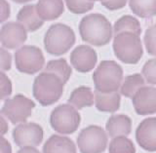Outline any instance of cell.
Returning <instances> with one entry per match:
<instances>
[{
    "mask_svg": "<svg viewBox=\"0 0 156 153\" xmlns=\"http://www.w3.org/2000/svg\"><path fill=\"white\" fill-rule=\"evenodd\" d=\"M66 7L73 14H84L91 11L95 2L91 0H65Z\"/></svg>",
    "mask_w": 156,
    "mask_h": 153,
    "instance_id": "26",
    "label": "cell"
},
{
    "mask_svg": "<svg viewBox=\"0 0 156 153\" xmlns=\"http://www.w3.org/2000/svg\"><path fill=\"white\" fill-rule=\"evenodd\" d=\"M65 83L58 75L43 71L34 79L32 93L35 100L43 106L54 105L61 98Z\"/></svg>",
    "mask_w": 156,
    "mask_h": 153,
    "instance_id": "2",
    "label": "cell"
},
{
    "mask_svg": "<svg viewBox=\"0 0 156 153\" xmlns=\"http://www.w3.org/2000/svg\"><path fill=\"white\" fill-rule=\"evenodd\" d=\"M121 97L118 92L114 93H101L95 92V105L98 110L101 112L113 113L120 107Z\"/></svg>",
    "mask_w": 156,
    "mask_h": 153,
    "instance_id": "19",
    "label": "cell"
},
{
    "mask_svg": "<svg viewBox=\"0 0 156 153\" xmlns=\"http://www.w3.org/2000/svg\"><path fill=\"white\" fill-rule=\"evenodd\" d=\"M75 43L73 29L63 23H55L48 28L44 36V47L47 53L62 56L70 50Z\"/></svg>",
    "mask_w": 156,
    "mask_h": 153,
    "instance_id": "4",
    "label": "cell"
},
{
    "mask_svg": "<svg viewBox=\"0 0 156 153\" xmlns=\"http://www.w3.org/2000/svg\"><path fill=\"white\" fill-rule=\"evenodd\" d=\"M0 98L5 100L9 98L12 94V83L10 78L5 74L4 71L0 72Z\"/></svg>",
    "mask_w": 156,
    "mask_h": 153,
    "instance_id": "29",
    "label": "cell"
},
{
    "mask_svg": "<svg viewBox=\"0 0 156 153\" xmlns=\"http://www.w3.org/2000/svg\"><path fill=\"white\" fill-rule=\"evenodd\" d=\"M123 80V69L114 61H102L93 73L96 91L101 93L118 92Z\"/></svg>",
    "mask_w": 156,
    "mask_h": 153,
    "instance_id": "5",
    "label": "cell"
},
{
    "mask_svg": "<svg viewBox=\"0 0 156 153\" xmlns=\"http://www.w3.org/2000/svg\"><path fill=\"white\" fill-rule=\"evenodd\" d=\"M0 6H1V19H0V22L4 23L9 19L11 10H10V5L6 0H0Z\"/></svg>",
    "mask_w": 156,
    "mask_h": 153,
    "instance_id": "32",
    "label": "cell"
},
{
    "mask_svg": "<svg viewBox=\"0 0 156 153\" xmlns=\"http://www.w3.org/2000/svg\"><path fill=\"white\" fill-rule=\"evenodd\" d=\"M144 41L147 53L151 56L156 57V24H153L146 29Z\"/></svg>",
    "mask_w": 156,
    "mask_h": 153,
    "instance_id": "27",
    "label": "cell"
},
{
    "mask_svg": "<svg viewBox=\"0 0 156 153\" xmlns=\"http://www.w3.org/2000/svg\"><path fill=\"white\" fill-rule=\"evenodd\" d=\"M15 63L20 72L34 74L43 68L45 65V58L38 47L26 45L19 48L15 53Z\"/></svg>",
    "mask_w": 156,
    "mask_h": 153,
    "instance_id": "8",
    "label": "cell"
},
{
    "mask_svg": "<svg viewBox=\"0 0 156 153\" xmlns=\"http://www.w3.org/2000/svg\"><path fill=\"white\" fill-rule=\"evenodd\" d=\"M0 56H1V65H0V67H1L2 71H6L9 70L11 68L12 66V56L8 51H6V49L4 47H2L0 49Z\"/></svg>",
    "mask_w": 156,
    "mask_h": 153,
    "instance_id": "30",
    "label": "cell"
},
{
    "mask_svg": "<svg viewBox=\"0 0 156 153\" xmlns=\"http://www.w3.org/2000/svg\"><path fill=\"white\" fill-rule=\"evenodd\" d=\"M17 153H40V152L33 146H24V147H21V149Z\"/></svg>",
    "mask_w": 156,
    "mask_h": 153,
    "instance_id": "34",
    "label": "cell"
},
{
    "mask_svg": "<svg viewBox=\"0 0 156 153\" xmlns=\"http://www.w3.org/2000/svg\"><path fill=\"white\" fill-rule=\"evenodd\" d=\"M97 52L90 46L80 45L76 47L70 54V63L78 72H89L97 65Z\"/></svg>",
    "mask_w": 156,
    "mask_h": 153,
    "instance_id": "12",
    "label": "cell"
},
{
    "mask_svg": "<svg viewBox=\"0 0 156 153\" xmlns=\"http://www.w3.org/2000/svg\"><path fill=\"white\" fill-rule=\"evenodd\" d=\"M135 111L139 115H149L156 113V88L144 86L132 98Z\"/></svg>",
    "mask_w": 156,
    "mask_h": 153,
    "instance_id": "13",
    "label": "cell"
},
{
    "mask_svg": "<svg viewBox=\"0 0 156 153\" xmlns=\"http://www.w3.org/2000/svg\"><path fill=\"white\" fill-rule=\"evenodd\" d=\"M44 71L51 72L58 75L65 84L68 81V79H69L72 73L70 66L68 65L65 59H58V60L50 61L47 63Z\"/></svg>",
    "mask_w": 156,
    "mask_h": 153,
    "instance_id": "24",
    "label": "cell"
},
{
    "mask_svg": "<svg viewBox=\"0 0 156 153\" xmlns=\"http://www.w3.org/2000/svg\"><path fill=\"white\" fill-rule=\"evenodd\" d=\"M79 33L83 41L94 46H105L112 38L113 28L101 14H90L81 20Z\"/></svg>",
    "mask_w": 156,
    "mask_h": 153,
    "instance_id": "1",
    "label": "cell"
},
{
    "mask_svg": "<svg viewBox=\"0 0 156 153\" xmlns=\"http://www.w3.org/2000/svg\"><path fill=\"white\" fill-rule=\"evenodd\" d=\"M108 153H136V147L126 136L113 137L109 144Z\"/></svg>",
    "mask_w": 156,
    "mask_h": 153,
    "instance_id": "25",
    "label": "cell"
},
{
    "mask_svg": "<svg viewBox=\"0 0 156 153\" xmlns=\"http://www.w3.org/2000/svg\"><path fill=\"white\" fill-rule=\"evenodd\" d=\"M95 102V96L92 89L86 86H80L73 90L68 98V103L74 106L76 109L90 107Z\"/></svg>",
    "mask_w": 156,
    "mask_h": 153,
    "instance_id": "20",
    "label": "cell"
},
{
    "mask_svg": "<svg viewBox=\"0 0 156 153\" xmlns=\"http://www.w3.org/2000/svg\"><path fill=\"white\" fill-rule=\"evenodd\" d=\"M27 39V29L19 22L4 23L0 30V41L5 49H17Z\"/></svg>",
    "mask_w": 156,
    "mask_h": 153,
    "instance_id": "11",
    "label": "cell"
},
{
    "mask_svg": "<svg viewBox=\"0 0 156 153\" xmlns=\"http://www.w3.org/2000/svg\"><path fill=\"white\" fill-rule=\"evenodd\" d=\"M12 1L19 3V4H23V3H27V2H30L32 0H12Z\"/></svg>",
    "mask_w": 156,
    "mask_h": 153,
    "instance_id": "36",
    "label": "cell"
},
{
    "mask_svg": "<svg viewBox=\"0 0 156 153\" xmlns=\"http://www.w3.org/2000/svg\"><path fill=\"white\" fill-rule=\"evenodd\" d=\"M143 76L148 84L156 85V59H151L144 63Z\"/></svg>",
    "mask_w": 156,
    "mask_h": 153,
    "instance_id": "28",
    "label": "cell"
},
{
    "mask_svg": "<svg viewBox=\"0 0 156 153\" xmlns=\"http://www.w3.org/2000/svg\"><path fill=\"white\" fill-rule=\"evenodd\" d=\"M129 5L132 12L140 18L156 16V0H129Z\"/></svg>",
    "mask_w": 156,
    "mask_h": 153,
    "instance_id": "21",
    "label": "cell"
},
{
    "mask_svg": "<svg viewBox=\"0 0 156 153\" xmlns=\"http://www.w3.org/2000/svg\"><path fill=\"white\" fill-rule=\"evenodd\" d=\"M125 31L133 32L138 34V35H140L141 27L139 20L133 16H130V15H126V16H123L119 20H117L113 26L114 34H118Z\"/></svg>",
    "mask_w": 156,
    "mask_h": 153,
    "instance_id": "23",
    "label": "cell"
},
{
    "mask_svg": "<svg viewBox=\"0 0 156 153\" xmlns=\"http://www.w3.org/2000/svg\"><path fill=\"white\" fill-rule=\"evenodd\" d=\"M36 10L43 21H54L62 15L65 4L62 0H38Z\"/></svg>",
    "mask_w": 156,
    "mask_h": 153,
    "instance_id": "18",
    "label": "cell"
},
{
    "mask_svg": "<svg viewBox=\"0 0 156 153\" xmlns=\"http://www.w3.org/2000/svg\"><path fill=\"white\" fill-rule=\"evenodd\" d=\"M0 153H12L11 144L5 137H3V136L0 140Z\"/></svg>",
    "mask_w": 156,
    "mask_h": 153,
    "instance_id": "33",
    "label": "cell"
},
{
    "mask_svg": "<svg viewBox=\"0 0 156 153\" xmlns=\"http://www.w3.org/2000/svg\"><path fill=\"white\" fill-rule=\"evenodd\" d=\"M17 21L21 23L27 29V31L30 32L36 31L43 26L44 22H45L39 17L36 10V5L33 4L26 5L20 10L17 15Z\"/></svg>",
    "mask_w": 156,
    "mask_h": 153,
    "instance_id": "16",
    "label": "cell"
},
{
    "mask_svg": "<svg viewBox=\"0 0 156 153\" xmlns=\"http://www.w3.org/2000/svg\"><path fill=\"white\" fill-rule=\"evenodd\" d=\"M136 140L143 149L156 151V117L143 120L136 130Z\"/></svg>",
    "mask_w": 156,
    "mask_h": 153,
    "instance_id": "14",
    "label": "cell"
},
{
    "mask_svg": "<svg viewBox=\"0 0 156 153\" xmlns=\"http://www.w3.org/2000/svg\"><path fill=\"white\" fill-rule=\"evenodd\" d=\"M43 153H77V150L69 137L53 135L44 144Z\"/></svg>",
    "mask_w": 156,
    "mask_h": 153,
    "instance_id": "17",
    "label": "cell"
},
{
    "mask_svg": "<svg viewBox=\"0 0 156 153\" xmlns=\"http://www.w3.org/2000/svg\"><path fill=\"white\" fill-rule=\"evenodd\" d=\"M13 140L18 146L36 147L41 144L44 132L40 125L36 123H21L13 130Z\"/></svg>",
    "mask_w": 156,
    "mask_h": 153,
    "instance_id": "10",
    "label": "cell"
},
{
    "mask_svg": "<svg viewBox=\"0 0 156 153\" xmlns=\"http://www.w3.org/2000/svg\"><path fill=\"white\" fill-rule=\"evenodd\" d=\"M77 145L81 153H102L107 146V134L101 127L90 125L80 132Z\"/></svg>",
    "mask_w": 156,
    "mask_h": 153,
    "instance_id": "9",
    "label": "cell"
},
{
    "mask_svg": "<svg viewBox=\"0 0 156 153\" xmlns=\"http://www.w3.org/2000/svg\"><path fill=\"white\" fill-rule=\"evenodd\" d=\"M105 130L107 135L112 139L120 136L127 137L132 131V120L125 114L112 115L106 122Z\"/></svg>",
    "mask_w": 156,
    "mask_h": 153,
    "instance_id": "15",
    "label": "cell"
},
{
    "mask_svg": "<svg viewBox=\"0 0 156 153\" xmlns=\"http://www.w3.org/2000/svg\"><path fill=\"white\" fill-rule=\"evenodd\" d=\"M81 122V116L70 103L57 106L50 115V124L54 131L62 135L75 133Z\"/></svg>",
    "mask_w": 156,
    "mask_h": 153,
    "instance_id": "6",
    "label": "cell"
},
{
    "mask_svg": "<svg viewBox=\"0 0 156 153\" xmlns=\"http://www.w3.org/2000/svg\"><path fill=\"white\" fill-rule=\"evenodd\" d=\"M144 83L145 79L140 73H136V74H132L125 77L124 81L122 82V85L120 87L121 95H123L126 98H132L140 88L144 86Z\"/></svg>",
    "mask_w": 156,
    "mask_h": 153,
    "instance_id": "22",
    "label": "cell"
},
{
    "mask_svg": "<svg viewBox=\"0 0 156 153\" xmlns=\"http://www.w3.org/2000/svg\"><path fill=\"white\" fill-rule=\"evenodd\" d=\"M112 46L117 59L127 65L138 63L144 54L140 35L133 32L125 31L115 34Z\"/></svg>",
    "mask_w": 156,
    "mask_h": 153,
    "instance_id": "3",
    "label": "cell"
},
{
    "mask_svg": "<svg viewBox=\"0 0 156 153\" xmlns=\"http://www.w3.org/2000/svg\"><path fill=\"white\" fill-rule=\"evenodd\" d=\"M35 103L30 98L22 94H18L12 98L5 101L1 109V115L6 117L12 124H21L27 122L29 116H31Z\"/></svg>",
    "mask_w": 156,
    "mask_h": 153,
    "instance_id": "7",
    "label": "cell"
},
{
    "mask_svg": "<svg viewBox=\"0 0 156 153\" xmlns=\"http://www.w3.org/2000/svg\"><path fill=\"white\" fill-rule=\"evenodd\" d=\"M91 1H94V2L95 1H101H101H104V0H91Z\"/></svg>",
    "mask_w": 156,
    "mask_h": 153,
    "instance_id": "37",
    "label": "cell"
},
{
    "mask_svg": "<svg viewBox=\"0 0 156 153\" xmlns=\"http://www.w3.org/2000/svg\"><path fill=\"white\" fill-rule=\"evenodd\" d=\"M128 0H104L101 1V5L105 8L110 10V11H116L124 8Z\"/></svg>",
    "mask_w": 156,
    "mask_h": 153,
    "instance_id": "31",
    "label": "cell"
},
{
    "mask_svg": "<svg viewBox=\"0 0 156 153\" xmlns=\"http://www.w3.org/2000/svg\"><path fill=\"white\" fill-rule=\"evenodd\" d=\"M0 122H1V135L4 136L9 130V126H8V123L5 120V117L3 115L0 116Z\"/></svg>",
    "mask_w": 156,
    "mask_h": 153,
    "instance_id": "35",
    "label": "cell"
}]
</instances>
